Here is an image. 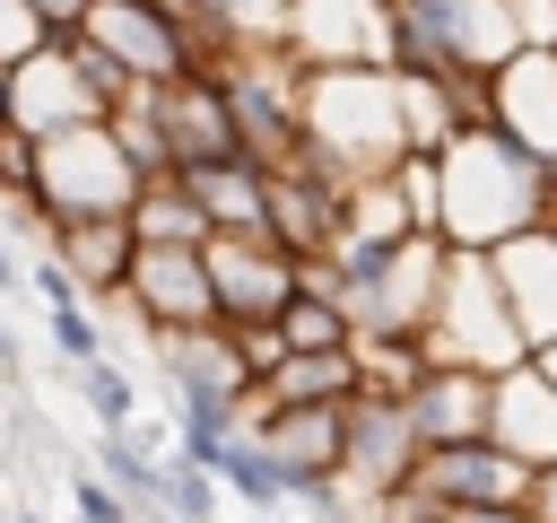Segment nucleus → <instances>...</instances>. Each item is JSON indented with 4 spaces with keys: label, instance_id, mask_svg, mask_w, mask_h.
Listing matches in <instances>:
<instances>
[{
    "label": "nucleus",
    "instance_id": "nucleus-15",
    "mask_svg": "<svg viewBox=\"0 0 557 523\" xmlns=\"http://www.w3.org/2000/svg\"><path fill=\"white\" fill-rule=\"evenodd\" d=\"M400 410H409L418 453H435V445H487L496 375H470V366H426V375L400 392Z\"/></svg>",
    "mask_w": 557,
    "mask_h": 523
},
{
    "label": "nucleus",
    "instance_id": "nucleus-24",
    "mask_svg": "<svg viewBox=\"0 0 557 523\" xmlns=\"http://www.w3.org/2000/svg\"><path fill=\"white\" fill-rule=\"evenodd\" d=\"M96 479H104V488H113V497H122L139 523H157V514H165L157 453H139V436H131V427H122V436H104V427H96Z\"/></svg>",
    "mask_w": 557,
    "mask_h": 523
},
{
    "label": "nucleus",
    "instance_id": "nucleus-1",
    "mask_svg": "<svg viewBox=\"0 0 557 523\" xmlns=\"http://www.w3.org/2000/svg\"><path fill=\"white\" fill-rule=\"evenodd\" d=\"M435 166H444V218H435V235L453 253H505L513 235H531V227L557 218V174L540 157H522L505 131H487V122L461 131Z\"/></svg>",
    "mask_w": 557,
    "mask_h": 523
},
{
    "label": "nucleus",
    "instance_id": "nucleus-12",
    "mask_svg": "<svg viewBox=\"0 0 557 523\" xmlns=\"http://www.w3.org/2000/svg\"><path fill=\"white\" fill-rule=\"evenodd\" d=\"M348 192H331L322 174H305V166H278V174H261V235L296 262V270H322L331 262V244H339V227H348V209H339Z\"/></svg>",
    "mask_w": 557,
    "mask_h": 523
},
{
    "label": "nucleus",
    "instance_id": "nucleus-31",
    "mask_svg": "<svg viewBox=\"0 0 557 523\" xmlns=\"http://www.w3.org/2000/svg\"><path fill=\"white\" fill-rule=\"evenodd\" d=\"M61 52H70V70H78V78H87V96H96V105H104V122H113V105H122V96H131V70H122V61H113V52H104V44H87V35H78V44H61Z\"/></svg>",
    "mask_w": 557,
    "mask_h": 523
},
{
    "label": "nucleus",
    "instance_id": "nucleus-23",
    "mask_svg": "<svg viewBox=\"0 0 557 523\" xmlns=\"http://www.w3.org/2000/svg\"><path fill=\"white\" fill-rule=\"evenodd\" d=\"M270 331H278V349H287V357H331V349H357V331H348L339 296H331V288H313V270H305V288L287 296V314H278Z\"/></svg>",
    "mask_w": 557,
    "mask_h": 523
},
{
    "label": "nucleus",
    "instance_id": "nucleus-20",
    "mask_svg": "<svg viewBox=\"0 0 557 523\" xmlns=\"http://www.w3.org/2000/svg\"><path fill=\"white\" fill-rule=\"evenodd\" d=\"M487 445H505L522 471H557V392L540 384V366H531V357H522L513 375H496Z\"/></svg>",
    "mask_w": 557,
    "mask_h": 523
},
{
    "label": "nucleus",
    "instance_id": "nucleus-6",
    "mask_svg": "<svg viewBox=\"0 0 557 523\" xmlns=\"http://www.w3.org/2000/svg\"><path fill=\"white\" fill-rule=\"evenodd\" d=\"M209 78L226 96V122H235L244 166H261V174L296 166V148H305V70L287 52H252V61H226Z\"/></svg>",
    "mask_w": 557,
    "mask_h": 523
},
{
    "label": "nucleus",
    "instance_id": "nucleus-44",
    "mask_svg": "<svg viewBox=\"0 0 557 523\" xmlns=\"http://www.w3.org/2000/svg\"><path fill=\"white\" fill-rule=\"evenodd\" d=\"M244 523H278V514H244Z\"/></svg>",
    "mask_w": 557,
    "mask_h": 523
},
{
    "label": "nucleus",
    "instance_id": "nucleus-25",
    "mask_svg": "<svg viewBox=\"0 0 557 523\" xmlns=\"http://www.w3.org/2000/svg\"><path fill=\"white\" fill-rule=\"evenodd\" d=\"M131 244H209V218L183 200V183L165 174V183H139V200H131Z\"/></svg>",
    "mask_w": 557,
    "mask_h": 523
},
{
    "label": "nucleus",
    "instance_id": "nucleus-7",
    "mask_svg": "<svg viewBox=\"0 0 557 523\" xmlns=\"http://www.w3.org/2000/svg\"><path fill=\"white\" fill-rule=\"evenodd\" d=\"M78 35L104 44V52L131 70V87H183V78H209L200 35H191L165 0H87V26H78Z\"/></svg>",
    "mask_w": 557,
    "mask_h": 523
},
{
    "label": "nucleus",
    "instance_id": "nucleus-35",
    "mask_svg": "<svg viewBox=\"0 0 557 523\" xmlns=\"http://www.w3.org/2000/svg\"><path fill=\"white\" fill-rule=\"evenodd\" d=\"M513 9V44L522 52H557V0H505Z\"/></svg>",
    "mask_w": 557,
    "mask_h": 523
},
{
    "label": "nucleus",
    "instance_id": "nucleus-14",
    "mask_svg": "<svg viewBox=\"0 0 557 523\" xmlns=\"http://www.w3.org/2000/svg\"><path fill=\"white\" fill-rule=\"evenodd\" d=\"M487 131H505L522 157L557 174V52H513L487 78Z\"/></svg>",
    "mask_w": 557,
    "mask_h": 523
},
{
    "label": "nucleus",
    "instance_id": "nucleus-17",
    "mask_svg": "<svg viewBox=\"0 0 557 523\" xmlns=\"http://www.w3.org/2000/svg\"><path fill=\"white\" fill-rule=\"evenodd\" d=\"M487 262H496V288H505V305H513L522 349H548V340H557V218L531 227V235H513V244L487 253Z\"/></svg>",
    "mask_w": 557,
    "mask_h": 523
},
{
    "label": "nucleus",
    "instance_id": "nucleus-26",
    "mask_svg": "<svg viewBox=\"0 0 557 523\" xmlns=\"http://www.w3.org/2000/svg\"><path fill=\"white\" fill-rule=\"evenodd\" d=\"M218 488H226L244 514H270V506H287V497H296V488H287V471H278L252 436H235V445L218 453Z\"/></svg>",
    "mask_w": 557,
    "mask_h": 523
},
{
    "label": "nucleus",
    "instance_id": "nucleus-39",
    "mask_svg": "<svg viewBox=\"0 0 557 523\" xmlns=\"http://www.w3.org/2000/svg\"><path fill=\"white\" fill-rule=\"evenodd\" d=\"M26 288V262H17V244H9V227H0V296H17Z\"/></svg>",
    "mask_w": 557,
    "mask_h": 523
},
{
    "label": "nucleus",
    "instance_id": "nucleus-13",
    "mask_svg": "<svg viewBox=\"0 0 557 523\" xmlns=\"http://www.w3.org/2000/svg\"><path fill=\"white\" fill-rule=\"evenodd\" d=\"M409 462H418V436H409V410H400L392 392H357V401H348V462H339V479H348V497H357V506H374V497H392V488L409 479Z\"/></svg>",
    "mask_w": 557,
    "mask_h": 523
},
{
    "label": "nucleus",
    "instance_id": "nucleus-32",
    "mask_svg": "<svg viewBox=\"0 0 557 523\" xmlns=\"http://www.w3.org/2000/svg\"><path fill=\"white\" fill-rule=\"evenodd\" d=\"M44 323H52L61 366H96V357H104V323H96V305H52Z\"/></svg>",
    "mask_w": 557,
    "mask_h": 523
},
{
    "label": "nucleus",
    "instance_id": "nucleus-11",
    "mask_svg": "<svg viewBox=\"0 0 557 523\" xmlns=\"http://www.w3.org/2000/svg\"><path fill=\"white\" fill-rule=\"evenodd\" d=\"M287 61L296 70H392V0H296Z\"/></svg>",
    "mask_w": 557,
    "mask_h": 523
},
{
    "label": "nucleus",
    "instance_id": "nucleus-37",
    "mask_svg": "<svg viewBox=\"0 0 557 523\" xmlns=\"http://www.w3.org/2000/svg\"><path fill=\"white\" fill-rule=\"evenodd\" d=\"M35 17H44V35L52 44H78V26H87V0H26Z\"/></svg>",
    "mask_w": 557,
    "mask_h": 523
},
{
    "label": "nucleus",
    "instance_id": "nucleus-43",
    "mask_svg": "<svg viewBox=\"0 0 557 523\" xmlns=\"http://www.w3.org/2000/svg\"><path fill=\"white\" fill-rule=\"evenodd\" d=\"M0 523H44V514H0Z\"/></svg>",
    "mask_w": 557,
    "mask_h": 523
},
{
    "label": "nucleus",
    "instance_id": "nucleus-3",
    "mask_svg": "<svg viewBox=\"0 0 557 523\" xmlns=\"http://www.w3.org/2000/svg\"><path fill=\"white\" fill-rule=\"evenodd\" d=\"M505 0H392V70L400 78H496L513 61Z\"/></svg>",
    "mask_w": 557,
    "mask_h": 523
},
{
    "label": "nucleus",
    "instance_id": "nucleus-29",
    "mask_svg": "<svg viewBox=\"0 0 557 523\" xmlns=\"http://www.w3.org/2000/svg\"><path fill=\"white\" fill-rule=\"evenodd\" d=\"M157 479H165V514H174V523H218V497H226V488H218L209 471H191L183 453H165Z\"/></svg>",
    "mask_w": 557,
    "mask_h": 523
},
{
    "label": "nucleus",
    "instance_id": "nucleus-30",
    "mask_svg": "<svg viewBox=\"0 0 557 523\" xmlns=\"http://www.w3.org/2000/svg\"><path fill=\"white\" fill-rule=\"evenodd\" d=\"M392 183H400V200H409V227L435 235V218H444V166H435V157H400Z\"/></svg>",
    "mask_w": 557,
    "mask_h": 523
},
{
    "label": "nucleus",
    "instance_id": "nucleus-27",
    "mask_svg": "<svg viewBox=\"0 0 557 523\" xmlns=\"http://www.w3.org/2000/svg\"><path fill=\"white\" fill-rule=\"evenodd\" d=\"M70 392L96 410V427H104V436L139 427V375H131V366H113V349H104L96 366H70Z\"/></svg>",
    "mask_w": 557,
    "mask_h": 523
},
{
    "label": "nucleus",
    "instance_id": "nucleus-21",
    "mask_svg": "<svg viewBox=\"0 0 557 523\" xmlns=\"http://www.w3.org/2000/svg\"><path fill=\"white\" fill-rule=\"evenodd\" d=\"M44 253L87 288V305L96 296H113L122 279H131V218H70V227H44Z\"/></svg>",
    "mask_w": 557,
    "mask_h": 523
},
{
    "label": "nucleus",
    "instance_id": "nucleus-10",
    "mask_svg": "<svg viewBox=\"0 0 557 523\" xmlns=\"http://www.w3.org/2000/svg\"><path fill=\"white\" fill-rule=\"evenodd\" d=\"M122 305L148 340H183V331H218L209 314V262L191 244H139L131 253V279H122Z\"/></svg>",
    "mask_w": 557,
    "mask_h": 523
},
{
    "label": "nucleus",
    "instance_id": "nucleus-42",
    "mask_svg": "<svg viewBox=\"0 0 557 523\" xmlns=\"http://www.w3.org/2000/svg\"><path fill=\"white\" fill-rule=\"evenodd\" d=\"M453 523H531V514L513 506V514H453Z\"/></svg>",
    "mask_w": 557,
    "mask_h": 523
},
{
    "label": "nucleus",
    "instance_id": "nucleus-36",
    "mask_svg": "<svg viewBox=\"0 0 557 523\" xmlns=\"http://www.w3.org/2000/svg\"><path fill=\"white\" fill-rule=\"evenodd\" d=\"M26 288L44 296V314H52V305H87V288H78V279H70L52 253H35V262H26Z\"/></svg>",
    "mask_w": 557,
    "mask_h": 523
},
{
    "label": "nucleus",
    "instance_id": "nucleus-33",
    "mask_svg": "<svg viewBox=\"0 0 557 523\" xmlns=\"http://www.w3.org/2000/svg\"><path fill=\"white\" fill-rule=\"evenodd\" d=\"M44 44H52V35H44V17H35L26 0H0V70H26Z\"/></svg>",
    "mask_w": 557,
    "mask_h": 523
},
{
    "label": "nucleus",
    "instance_id": "nucleus-2",
    "mask_svg": "<svg viewBox=\"0 0 557 523\" xmlns=\"http://www.w3.org/2000/svg\"><path fill=\"white\" fill-rule=\"evenodd\" d=\"M400 157H409V122L392 70H305V148H296L305 174L348 192V183H383Z\"/></svg>",
    "mask_w": 557,
    "mask_h": 523
},
{
    "label": "nucleus",
    "instance_id": "nucleus-28",
    "mask_svg": "<svg viewBox=\"0 0 557 523\" xmlns=\"http://www.w3.org/2000/svg\"><path fill=\"white\" fill-rule=\"evenodd\" d=\"M339 209H348V227H339V235H383V244H392V235H418V227H409V200H400V183H392V174H383V183H348V200H339Z\"/></svg>",
    "mask_w": 557,
    "mask_h": 523
},
{
    "label": "nucleus",
    "instance_id": "nucleus-9",
    "mask_svg": "<svg viewBox=\"0 0 557 523\" xmlns=\"http://www.w3.org/2000/svg\"><path fill=\"white\" fill-rule=\"evenodd\" d=\"M200 262H209V314H218V331H270L287 314V296L305 288V270L270 235H209Z\"/></svg>",
    "mask_w": 557,
    "mask_h": 523
},
{
    "label": "nucleus",
    "instance_id": "nucleus-5",
    "mask_svg": "<svg viewBox=\"0 0 557 523\" xmlns=\"http://www.w3.org/2000/svg\"><path fill=\"white\" fill-rule=\"evenodd\" d=\"M131 200H139V174L122 166V148H113L104 122L61 131V139H35V227L131 218Z\"/></svg>",
    "mask_w": 557,
    "mask_h": 523
},
{
    "label": "nucleus",
    "instance_id": "nucleus-18",
    "mask_svg": "<svg viewBox=\"0 0 557 523\" xmlns=\"http://www.w3.org/2000/svg\"><path fill=\"white\" fill-rule=\"evenodd\" d=\"M165 9L200 35L209 70H226V61H252V52H287V9L296 0H165Z\"/></svg>",
    "mask_w": 557,
    "mask_h": 523
},
{
    "label": "nucleus",
    "instance_id": "nucleus-16",
    "mask_svg": "<svg viewBox=\"0 0 557 523\" xmlns=\"http://www.w3.org/2000/svg\"><path fill=\"white\" fill-rule=\"evenodd\" d=\"M87 122H104V105L87 96V78L70 70L61 44H44L26 70H9V131H26V139H61V131H87Z\"/></svg>",
    "mask_w": 557,
    "mask_h": 523
},
{
    "label": "nucleus",
    "instance_id": "nucleus-22",
    "mask_svg": "<svg viewBox=\"0 0 557 523\" xmlns=\"http://www.w3.org/2000/svg\"><path fill=\"white\" fill-rule=\"evenodd\" d=\"M174 183L209 218V235H261V166H183Z\"/></svg>",
    "mask_w": 557,
    "mask_h": 523
},
{
    "label": "nucleus",
    "instance_id": "nucleus-8",
    "mask_svg": "<svg viewBox=\"0 0 557 523\" xmlns=\"http://www.w3.org/2000/svg\"><path fill=\"white\" fill-rule=\"evenodd\" d=\"M444 270H453V244L444 235H400L392 262L339 305L357 340H426L435 323V296H444Z\"/></svg>",
    "mask_w": 557,
    "mask_h": 523
},
{
    "label": "nucleus",
    "instance_id": "nucleus-34",
    "mask_svg": "<svg viewBox=\"0 0 557 523\" xmlns=\"http://www.w3.org/2000/svg\"><path fill=\"white\" fill-rule=\"evenodd\" d=\"M70 506H78V523H139V514L96 479V471H70Z\"/></svg>",
    "mask_w": 557,
    "mask_h": 523
},
{
    "label": "nucleus",
    "instance_id": "nucleus-19",
    "mask_svg": "<svg viewBox=\"0 0 557 523\" xmlns=\"http://www.w3.org/2000/svg\"><path fill=\"white\" fill-rule=\"evenodd\" d=\"M157 122H165V157H174V174H183V166H244V148H235V122H226V96H218V78H183V87H157Z\"/></svg>",
    "mask_w": 557,
    "mask_h": 523
},
{
    "label": "nucleus",
    "instance_id": "nucleus-38",
    "mask_svg": "<svg viewBox=\"0 0 557 523\" xmlns=\"http://www.w3.org/2000/svg\"><path fill=\"white\" fill-rule=\"evenodd\" d=\"M531 523H557V471H531V506H522Z\"/></svg>",
    "mask_w": 557,
    "mask_h": 523
},
{
    "label": "nucleus",
    "instance_id": "nucleus-40",
    "mask_svg": "<svg viewBox=\"0 0 557 523\" xmlns=\"http://www.w3.org/2000/svg\"><path fill=\"white\" fill-rule=\"evenodd\" d=\"M531 366H540V384L557 392V340H548V349H531Z\"/></svg>",
    "mask_w": 557,
    "mask_h": 523
},
{
    "label": "nucleus",
    "instance_id": "nucleus-41",
    "mask_svg": "<svg viewBox=\"0 0 557 523\" xmlns=\"http://www.w3.org/2000/svg\"><path fill=\"white\" fill-rule=\"evenodd\" d=\"M0 384H17V340L0 331Z\"/></svg>",
    "mask_w": 557,
    "mask_h": 523
},
{
    "label": "nucleus",
    "instance_id": "nucleus-45",
    "mask_svg": "<svg viewBox=\"0 0 557 523\" xmlns=\"http://www.w3.org/2000/svg\"><path fill=\"white\" fill-rule=\"evenodd\" d=\"M157 523H174V514H157Z\"/></svg>",
    "mask_w": 557,
    "mask_h": 523
},
{
    "label": "nucleus",
    "instance_id": "nucleus-4",
    "mask_svg": "<svg viewBox=\"0 0 557 523\" xmlns=\"http://www.w3.org/2000/svg\"><path fill=\"white\" fill-rule=\"evenodd\" d=\"M531 349L513 331V305L496 288V262L487 253H453L444 270V296H435V323H426V366H470V375H513Z\"/></svg>",
    "mask_w": 557,
    "mask_h": 523
}]
</instances>
